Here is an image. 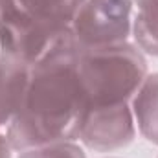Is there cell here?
<instances>
[{
	"mask_svg": "<svg viewBox=\"0 0 158 158\" xmlns=\"http://www.w3.org/2000/svg\"><path fill=\"white\" fill-rule=\"evenodd\" d=\"M136 131L149 143L158 145V72H149L131 99Z\"/></svg>",
	"mask_w": 158,
	"mask_h": 158,
	"instance_id": "7",
	"label": "cell"
},
{
	"mask_svg": "<svg viewBox=\"0 0 158 158\" xmlns=\"http://www.w3.org/2000/svg\"><path fill=\"white\" fill-rule=\"evenodd\" d=\"M81 0H0V53L30 66L70 37Z\"/></svg>",
	"mask_w": 158,
	"mask_h": 158,
	"instance_id": "2",
	"label": "cell"
},
{
	"mask_svg": "<svg viewBox=\"0 0 158 158\" xmlns=\"http://www.w3.org/2000/svg\"><path fill=\"white\" fill-rule=\"evenodd\" d=\"M70 35L79 50L129 42L132 39V0H81Z\"/></svg>",
	"mask_w": 158,
	"mask_h": 158,
	"instance_id": "4",
	"label": "cell"
},
{
	"mask_svg": "<svg viewBox=\"0 0 158 158\" xmlns=\"http://www.w3.org/2000/svg\"><path fill=\"white\" fill-rule=\"evenodd\" d=\"M15 158H86V153L77 140H68L24 149L17 153Z\"/></svg>",
	"mask_w": 158,
	"mask_h": 158,
	"instance_id": "9",
	"label": "cell"
},
{
	"mask_svg": "<svg viewBox=\"0 0 158 158\" xmlns=\"http://www.w3.org/2000/svg\"><path fill=\"white\" fill-rule=\"evenodd\" d=\"M0 158H13V149L4 132H0Z\"/></svg>",
	"mask_w": 158,
	"mask_h": 158,
	"instance_id": "10",
	"label": "cell"
},
{
	"mask_svg": "<svg viewBox=\"0 0 158 158\" xmlns=\"http://www.w3.org/2000/svg\"><path fill=\"white\" fill-rule=\"evenodd\" d=\"M30 68L28 63L0 53V132L4 134L20 109Z\"/></svg>",
	"mask_w": 158,
	"mask_h": 158,
	"instance_id": "6",
	"label": "cell"
},
{
	"mask_svg": "<svg viewBox=\"0 0 158 158\" xmlns=\"http://www.w3.org/2000/svg\"><path fill=\"white\" fill-rule=\"evenodd\" d=\"M138 136L131 105L114 109H86L77 142L94 153H114L134 142Z\"/></svg>",
	"mask_w": 158,
	"mask_h": 158,
	"instance_id": "5",
	"label": "cell"
},
{
	"mask_svg": "<svg viewBox=\"0 0 158 158\" xmlns=\"http://www.w3.org/2000/svg\"><path fill=\"white\" fill-rule=\"evenodd\" d=\"M107 158H116V156H107Z\"/></svg>",
	"mask_w": 158,
	"mask_h": 158,
	"instance_id": "11",
	"label": "cell"
},
{
	"mask_svg": "<svg viewBox=\"0 0 158 158\" xmlns=\"http://www.w3.org/2000/svg\"><path fill=\"white\" fill-rule=\"evenodd\" d=\"M79 48L70 37L30 68L20 109L6 138L13 153L77 140L86 98L77 74Z\"/></svg>",
	"mask_w": 158,
	"mask_h": 158,
	"instance_id": "1",
	"label": "cell"
},
{
	"mask_svg": "<svg viewBox=\"0 0 158 158\" xmlns=\"http://www.w3.org/2000/svg\"><path fill=\"white\" fill-rule=\"evenodd\" d=\"M77 74L86 109L131 105L132 96L149 74L147 55L132 42L86 48L77 53Z\"/></svg>",
	"mask_w": 158,
	"mask_h": 158,
	"instance_id": "3",
	"label": "cell"
},
{
	"mask_svg": "<svg viewBox=\"0 0 158 158\" xmlns=\"http://www.w3.org/2000/svg\"><path fill=\"white\" fill-rule=\"evenodd\" d=\"M156 158H158V156H156Z\"/></svg>",
	"mask_w": 158,
	"mask_h": 158,
	"instance_id": "12",
	"label": "cell"
},
{
	"mask_svg": "<svg viewBox=\"0 0 158 158\" xmlns=\"http://www.w3.org/2000/svg\"><path fill=\"white\" fill-rule=\"evenodd\" d=\"M132 42L158 59V0H132Z\"/></svg>",
	"mask_w": 158,
	"mask_h": 158,
	"instance_id": "8",
	"label": "cell"
}]
</instances>
